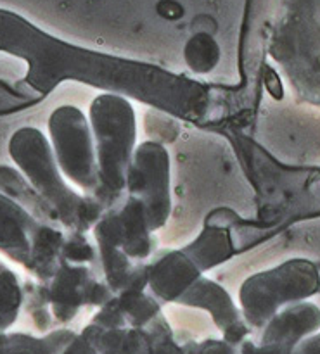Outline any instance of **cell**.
<instances>
[{"mask_svg":"<svg viewBox=\"0 0 320 354\" xmlns=\"http://www.w3.org/2000/svg\"><path fill=\"white\" fill-rule=\"evenodd\" d=\"M9 154L24 178L57 213L62 228L87 232L97 223L103 214L100 204L69 187L55 162L51 142L40 130L19 128L10 137Z\"/></svg>","mask_w":320,"mask_h":354,"instance_id":"1","label":"cell"},{"mask_svg":"<svg viewBox=\"0 0 320 354\" xmlns=\"http://www.w3.org/2000/svg\"><path fill=\"white\" fill-rule=\"evenodd\" d=\"M90 128L99 168V190L94 199L103 209H109L125 199L137 133L134 107L123 97L103 93L90 104Z\"/></svg>","mask_w":320,"mask_h":354,"instance_id":"2","label":"cell"},{"mask_svg":"<svg viewBox=\"0 0 320 354\" xmlns=\"http://www.w3.org/2000/svg\"><path fill=\"white\" fill-rule=\"evenodd\" d=\"M62 227L44 223L0 194V252L33 277L48 280L61 265Z\"/></svg>","mask_w":320,"mask_h":354,"instance_id":"3","label":"cell"},{"mask_svg":"<svg viewBox=\"0 0 320 354\" xmlns=\"http://www.w3.org/2000/svg\"><path fill=\"white\" fill-rule=\"evenodd\" d=\"M320 290V273L308 259H290L281 266L249 277L239 290L242 318L251 328L267 322L287 304L300 303Z\"/></svg>","mask_w":320,"mask_h":354,"instance_id":"4","label":"cell"},{"mask_svg":"<svg viewBox=\"0 0 320 354\" xmlns=\"http://www.w3.org/2000/svg\"><path fill=\"white\" fill-rule=\"evenodd\" d=\"M48 133L55 162L68 182L96 197L99 190L96 142L90 121L75 106H59L48 118Z\"/></svg>","mask_w":320,"mask_h":354,"instance_id":"5","label":"cell"},{"mask_svg":"<svg viewBox=\"0 0 320 354\" xmlns=\"http://www.w3.org/2000/svg\"><path fill=\"white\" fill-rule=\"evenodd\" d=\"M125 197L141 204L152 232L168 221L172 209L170 156L161 144L144 142L135 147L127 173Z\"/></svg>","mask_w":320,"mask_h":354,"instance_id":"6","label":"cell"},{"mask_svg":"<svg viewBox=\"0 0 320 354\" xmlns=\"http://www.w3.org/2000/svg\"><path fill=\"white\" fill-rule=\"evenodd\" d=\"M92 230L97 244L120 249L132 261H144L154 251L156 241L144 209L130 197L100 214Z\"/></svg>","mask_w":320,"mask_h":354,"instance_id":"7","label":"cell"},{"mask_svg":"<svg viewBox=\"0 0 320 354\" xmlns=\"http://www.w3.org/2000/svg\"><path fill=\"white\" fill-rule=\"evenodd\" d=\"M45 282L47 303L51 304L54 320L59 324L73 320L82 306H104L114 296L109 287L100 283L83 265L61 263L54 275Z\"/></svg>","mask_w":320,"mask_h":354,"instance_id":"8","label":"cell"},{"mask_svg":"<svg viewBox=\"0 0 320 354\" xmlns=\"http://www.w3.org/2000/svg\"><path fill=\"white\" fill-rule=\"evenodd\" d=\"M177 303L206 310L213 318L215 325L224 332V341L232 346L241 344L251 332V327L239 313L227 290L204 279L203 275L186 290V294Z\"/></svg>","mask_w":320,"mask_h":354,"instance_id":"9","label":"cell"},{"mask_svg":"<svg viewBox=\"0 0 320 354\" xmlns=\"http://www.w3.org/2000/svg\"><path fill=\"white\" fill-rule=\"evenodd\" d=\"M201 275L184 251H161L148 265V286L161 303H177Z\"/></svg>","mask_w":320,"mask_h":354,"instance_id":"10","label":"cell"},{"mask_svg":"<svg viewBox=\"0 0 320 354\" xmlns=\"http://www.w3.org/2000/svg\"><path fill=\"white\" fill-rule=\"evenodd\" d=\"M320 328V310L312 303L287 304L265 324L262 344H277L293 349L300 341Z\"/></svg>","mask_w":320,"mask_h":354,"instance_id":"11","label":"cell"},{"mask_svg":"<svg viewBox=\"0 0 320 354\" xmlns=\"http://www.w3.org/2000/svg\"><path fill=\"white\" fill-rule=\"evenodd\" d=\"M0 194L7 196L23 206L30 214L44 223H52L62 227L57 213L52 209L51 204L33 189L30 182L24 178L23 173L12 166H0Z\"/></svg>","mask_w":320,"mask_h":354,"instance_id":"12","label":"cell"},{"mask_svg":"<svg viewBox=\"0 0 320 354\" xmlns=\"http://www.w3.org/2000/svg\"><path fill=\"white\" fill-rule=\"evenodd\" d=\"M75 332L59 328L45 337L21 334V332H0V354H61L75 337Z\"/></svg>","mask_w":320,"mask_h":354,"instance_id":"13","label":"cell"},{"mask_svg":"<svg viewBox=\"0 0 320 354\" xmlns=\"http://www.w3.org/2000/svg\"><path fill=\"white\" fill-rule=\"evenodd\" d=\"M182 251L201 272H206L218 263H224L225 259L231 258V237L227 232L220 228H208Z\"/></svg>","mask_w":320,"mask_h":354,"instance_id":"14","label":"cell"},{"mask_svg":"<svg viewBox=\"0 0 320 354\" xmlns=\"http://www.w3.org/2000/svg\"><path fill=\"white\" fill-rule=\"evenodd\" d=\"M113 303L125 325L130 328H144L151 322L161 317L159 301L154 296H148L144 290H127L113 296Z\"/></svg>","mask_w":320,"mask_h":354,"instance_id":"15","label":"cell"},{"mask_svg":"<svg viewBox=\"0 0 320 354\" xmlns=\"http://www.w3.org/2000/svg\"><path fill=\"white\" fill-rule=\"evenodd\" d=\"M184 57H186L187 66L193 71L204 75V73L213 71L215 66L218 64V61H220V48H218V44L213 40L211 35L197 33L187 41Z\"/></svg>","mask_w":320,"mask_h":354,"instance_id":"16","label":"cell"},{"mask_svg":"<svg viewBox=\"0 0 320 354\" xmlns=\"http://www.w3.org/2000/svg\"><path fill=\"white\" fill-rule=\"evenodd\" d=\"M83 234L85 232H71L69 235H64L61 248V263L87 266L89 263L99 259L97 248Z\"/></svg>","mask_w":320,"mask_h":354,"instance_id":"17","label":"cell"},{"mask_svg":"<svg viewBox=\"0 0 320 354\" xmlns=\"http://www.w3.org/2000/svg\"><path fill=\"white\" fill-rule=\"evenodd\" d=\"M144 328L151 337V354H184V348L177 344L172 328H170L168 322L163 318V315Z\"/></svg>","mask_w":320,"mask_h":354,"instance_id":"18","label":"cell"},{"mask_svg":"<svg viewBox=\"0 0 320 354\" xmlns=\"http://www.w3.org/2000/svg\"><path fill=\"white\" fill-rule=\"evenodd\" d=\"M235 346L229 344L224 339L222 341H215V339H210V341L197 342V344H190L189 348L184 349V354H234Z\"/></svg>","mask_w":320,"mask_h":354,"instance_id":"19","label":"cell"},{"mask_svg":"<svg viewBox=\"0 0 320 354\" xmlns=\"http://www.w3.org/2000/svg\"><path fill=\"white\" fill-rule=\"evenodd\" d=\"M291 349L284 348V346H277V344H260L256 346L255 342L245 341L241 344L235 346V353L234 354H290Z\"/></svg>","mask_w":320,"mask_h":354,"instance_id":"20","label":"cell"},{"mask_svg":"<svg viewBox=\"0 0 320 354\" xmlns=\"http://www.w3.org/2000/svg\"><path fill=\"white\" fill-rule=\"evenodd\" d=\"M290 354H320V332L305 337L303 341L298 342Z\"/></svg>","mask_w":320,"mask_h":354,"instance_id":"21","label":"cell"},{"mask_svg":"<svg viewBox=\"0 0 320 354\" xmlns=\"http://www.w3.org/2000/svg\"><path fill=\"white\" fill-rule=\"evenodd\" d=\"M265 85L267 88H269V92L272 93L276 99H281V97H283V83H281L279 76H277V73L274 71V69H269V71H267Z\"/></svg>","mask_w":320,"mask_h":354,"instance_id":"22","label":"cell"},{"mask_svg":"<svg viewBox=\"0 0 320 354\" xmlns=\"http://www.w3.org/2000/svg\"><path fill=\"white\" fill-rule=\"evenodd\" d=\"M3 268H7V266L6 265H3V263H0V272H2V270Z\"/></svg>","mask_w":320,"mask_h":354,"instance_id":"23","label":"cell"}]
</instances>
